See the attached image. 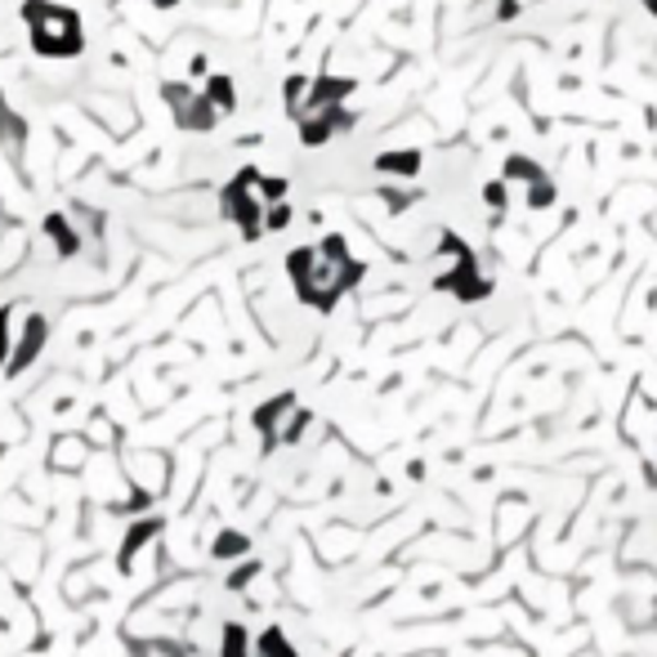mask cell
Listing matches in <instances>:
<instances>
[{
    "label": "cell",
    "instance_id": "6",
    "mask_svg": "<svg viewBox=\"0 0 657 657\" xmlns=\"http://www.w3.org/2000/svg\"><path fill=\"white\" fill-rule=\"evenodd\" d=\"M505 179H510V183H541V170H537V162H528V157H510V162H505Z\"/></svg>",
    "mask_w": 657,
    "mask_h": 657
},
{
    "label": "cell",
    "instance_id": "12",
    "mask_svg": "<svg viewBox=\"0 0 657 657\" xmlns=\"http://www.w3.org/2000/svg\"><path fill=\"white\" fill-rule=\"evenodd\" d=\"M228 657H242V631H228Z\"/></svg>",
    "mask_w": 657,
    "mask_h": 657
},
{
    "label": "cell",
    "instance_id": "1",
    "mask_svg": "<svg viewBox=\"0 0 657 657\" xmlns=\"http://www.w3.org/2000/svg\"><path fill=\"white\" fill-rule=\"evenodd\" d=\"M291 277H296V291L300 300L318 304V309H332L336 296L345 287H354V277L362 273L354 260H349V247L341 238H326L322 247H304L291 255Z\"/></svg>",
    "mask_w": 657,
    "mask_h": 657
},
{
    "label": "cell",
    "instance_id": "13",
    "mask_svg": "<svg viewBox=\"0 0 657 657\" xmlns=\"http://www.w3.org/2000/svg\"><path fill=\"white\" fill-rule=\"evenodd\" d=\"M644 5H648V10H653V14H657V0H644Z\"/></svg>",
    "mask_w": 657,
    "mask_h": 657
},
{
    "label": "cell",
    "instance_id": "3",
    "mask_svg": "<svg viewBox=\"0 0 657 657\" xmlns=\"http://www.w3.org/2000/svg\"><path fill=\"white\" fill-rule=\"evenodd\" d=\"M224 215L238 224L247 238H260V232H264V193H260V175L255 170H242L224 188Z\"/></svg>",
    "mask_w": 657,
    "mask_h": 657
},
{
    "label": "cell",
    "instance_id": "10",
    "mask_svg": "<svg viewBox=\"0 0 657 657\" xmlns=\"http://www.w3.org/2000/svg\"><path fill=\"white\" fill-rule=\"evenodd\" d=\"M247 550V541L242 537H224L219 546H215V554H242Z\"/></svg>",
    "mask_w": 657,
    "mask_h": 657
},
{
    "label": "cell",
    "instance_id": "7",
    "mask_svg": "<svg viewBox=\"0 0 657 657\" xmlns=\"http://www.w3.org/2000/svg\"><path fill=\"white\" fill-rule=\"evenodd\" d=\"M40 341H45V322H40V318H32V322H27V341H23L19 358H14V371H19V367H23L32 354H36V345H40Z\"/></svg>",
    "mask_w": 657,
    "mask_h": 657
},
{
    "label": "cell",
    "instance_id": "2",
    "mask_svg": "<svg viewBox=\"0 0 657 657\" xmlns=\"http://www.w3.org/2000/svg\"><path fill=\"white\" fill-rule=\"evenodd\" d=\"M27 19H32V40L40 55L50 59H68L81 50V19L63 5H45V0H32L27 5Z\"/></svg>",
    "mask_w": 657,
    "mask_h": 657
},
{
    "label": "cell",
    "instance_id": "8",
    "mask_svg": "<svg viewBox=\"0 0 657 657\" xmlns=\"http://www.w3.org/2000/svg\"><path fill=\"white\" fill-rule=\"evenodd\" d=\"M50 232L59 238V251H63V255H72V251H76V242H81V238L68 228V219H63V215H55V219H50Z\"/></svg>",
    "mask_w": 657,
    "mask_h": 657
},
{
    "label": "cell",
    "instance_id": "11",
    "mask_svg": "<svg viewBox=\"0 0 657 657\" xmlns=\"http://www.w3.org/2000/svg\"><path fill=\"white\" fill-rule=\"evenodd\" d=\"M5 354H10V318L0 313V362H5Z\"/></svg>",
    "mask_w": 657,
    "mask_h": 657
},
{
    "label": "cell",
    "instance_id": "9",
    "mask_svg": "<svg viewBox=\"0 0 657 657\" xmlns=\"http://www.w3.org/2000/svg\"><path fill=\"white\" fill-rule=\"evenodd\" d=\"M287 224H291V206L287 202L264 206V228H287Z\"/></svg>",
    "mask_w": 657,
    "mask_h": 657
},
{
    "label": "cell",
    "instance_id": "5",
    "mask_svg": "<svg viewBox=\"0 0 657 657\" xmlns=\"http://www.w3.org/2000/svg\"><path fill=\"white\" fill-rule=\"evenodd\" d=\"M202 99H206V108H211L215 117L232 112V81H228V76H215V81L206 85V94H202Z\"/></svg>",
    "mask_w": 657,
    "mask_h": 657
},
{
    "label": "cell",
    "instance_id": "4",
    "mask_svg": "<svg viewBox=\"0 0 657 657\" xmlns=\"http://www.w3.org/2000/svg\"><path fill=\"white\" fill-rule=\"evenodd\" d=\"M166 99H170V108H175L179 126H188V130H211V126L219 121V117L206 108L202 94H193L188 85H166Z\"/></svg>",
    "mask_w": 657,
    "mask_h": 657
}]
</instances>
